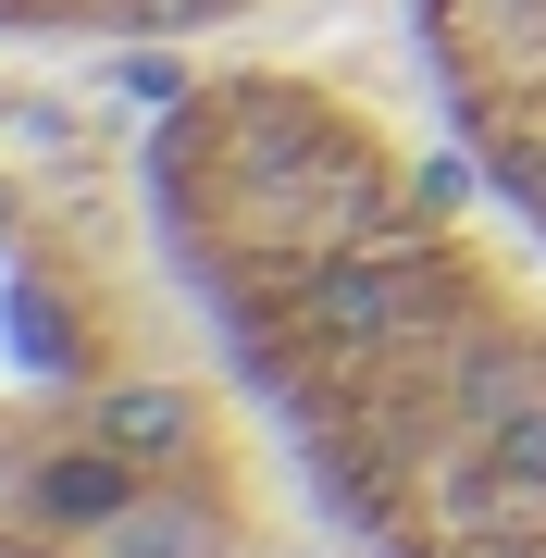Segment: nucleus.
<instances>
[{"instance_id":"1","label":"nucleus","mask_w":546,"mask_h":558,"mask_svg":"<svg viewBox=\"0 0 546 558\" xmlns=\"http://www.w3.org/2000/svg\"><path fill=\"white\" fill-rule=\"evenodd\" d=\"M186 435H199V410H186V398H162V385L100 410V447L124 459V472H162V459H186Z\"/></svg>"}]
</instances>
